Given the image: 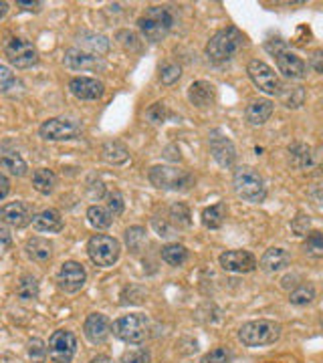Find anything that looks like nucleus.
<instances>
[{"instance_id":"nucleus-42","label":"nucleus","mask_w":323,"mask_h":363,"mask_svg":"<svg viewBox=\"0 0 323 363\" xmlns=\"http://www.w3.org/2000/svg\"><path fill=\"white\" fill-rule=\"evenodd\" d=\"M231 359H233L231 351L226 347H217V350L208 351L207 355L200 359V363H231Z\"/></svg>"},{"instance_id":"nucleus-48","label":"nucleus","mask_w":323,"mask_h":363,"mask_svg":"<svg viewBox=\"0 0 323 363\" xmlns=\"http://www.w3.org/2000/svg\"><path fill=\"white\" fill-rule=\"evenodd\" d=\"M117 39H126V40H121V45L124 47H129V49H138V45H136V35L133 33H128V30H121L119 35H117Z\"/></svg>"},{"instance_id":"nucleus-39","label":"nucleus","mask_w":323,"mask_h":363,"mask_svg":"<svg viewBox=\"0 0 323 363\" xmlns=\"http://www.w3.org/2000/svg\"><path fill=\"white\" fill-rule=\"evenodd\" d=\"M28 357L33 363H45L47 362V345L40 339H31L28 341Z\"/></svg>"},{"instance_id":"nucleus-46","label":"nucleus","mask_w":323,"mask_h":363,"mask_svg":"<svg viewBox=\"0 0 323 363\" xmlns=\"http://www.w3.org/2000/svg\"><path fill=\"white\" fill-rule=\"evenodd\" d=\"M291 228H293V233L297 234V236L307 234V230H310V216H305V214H299L297 218L293 220V224H291Z\"/></svg>"},{"instance_id":"nucleus-38","label":"nucleus","mask_w":323,"mask_h":363,"mask_svg":"<svg viewBox=\"0 0 323 363\" xmlns=\"http://www.w3.org/2000/svg\"><path fill=\"white\" fill-rule=\"evenodd\" d=\"M182 75V69L180 65H176V63H164V65L160 67V81L164 83V85H174Z\"/></svg>"},{"instance_id":"nucleus-51","label":"nucleus","mask_w":323,"mask_h":363,"mask_svg":"<svg viewBox=\"0 0 323 363\" xmlns=\"http://www.w3.org/2000/svg\"><path fill=\"white\" fill-rule=\"evenodd\" d=\"M89 363H114V362H111V357H107V355H97V357H93Z\"/></svg>"},{"instance_id":"nucleus-9","label":"nucleus","mask_w":323,"mask_h":363,"mask_svg":"<svg viewBox=\"0 0 323 363\" xmlns=\"http://www.w3.org/2000/svg\"><path fill=\"white\" fill-rule=\"evenodd\" d=\"M4 55L11 61V65L16 69H28V67L39 63V52L33 47V43L21 37H13L4 45Z\"/></svg>"},{"instance_id":"nucleus-20","label":"nucleus","mask_w":323,"mask_h":363,"mask_svg":"<svg viewBox=\"0 0 323 363\" xmlns=\"http://www.w3.org/2000/svg\"><path fill=\"white\" fill-rule=\"evenodd\" d=\"M188 99L194 107H210L217 101V87L208 81H194L192 85L188 87Z\"/></svg>"},{"instance_id":"nucleus-45","label":"nucleus","mask_w":323,"mask_h":363,"mask_svg":"<svg viewBox=\"0 0 323 363\" xmlns=\"http://www.w3.org/2000/svg\"><path fill=\"white\" fill-rule=\"evenodd\" d=\"M16 83L14 73L9 67L0 65V93H6V91L13 89V85Z\"/></svg>"},{"instance_id":"nucleus-24","label":"nucleus","mask_w":323,"mask_h":363,"mask_svg":"<svg viewBox=\"0 0 323 363\" xmlns=\"http://www.w3.org/2000/svg\"><path fill=\"white\" fill-rule=\"evenodd\" d=\"M26 257L35 262H47L53 257V242L47 238H40V236H33L28 238L25 245Z\"/></svg>"},{"instance_id":"nucleus-32","label":"nucleus","mask_w":323,"mask_h":363,"mask_svg":"<svg viewBox=\"0 0 323 363\" xmlns=\"http://www.w3.org/2000/svg\"><path fill=\"white\" fill-rule=\"evenodd\" d=\"M87 220L93 228H97V230H104V228H109L111 226V222H114V216L107 212V208L102 206H91L87 210Z\"/></svg>"},{"instance_id":"nucleus-14","label":"nucleus","mask_w":323,"mask_h":363,"mask_svg":"<svg viewBox=\"0 0 323 363\" xmlns=\"http://www.w3.org/2000/svg\"><path fill=\"white\" fill-rule=\"evenodd\" d=\"M220 267L226 272H236L245 274L257 269V259L248 250H226L220 255Z\"/></svg>"},{"instance_id":"nucleus-19","label":"nucleus","mask_w":323,"mask_h":363,"mask_svg":"<svg viewBox=\"0 0 323 363\" xmlns=\"http://www.w3.org/2000/svg\"><path fill=\"white\" fill-rule=\"evenodd\" d=\"M275 59H277L279 73H283L287 79L297 81V79L305 77V73H307V65L303 63V59L297 57L295 52H291L289 49H285V51L277 52V55H275Z\"/></svg>"},{"instance_id":"nucleus-35","label":"nucleus","mask_w":323,"mask_h":363,"mask_svg":"<svg viewBox=\"0 0 323 363\" xmlns=\"http://www.w3.org/2000/svg\"><path fill=\"white\" fill-rule=\"evenodd\" d=\"M313 298H315V289H313L311 285L295 286V289L291 291V295H289L291 305H297V307H305V305H310V303H313Z\"/></svg>"},{"instance_id":"nucleus-23","label":"nucleus","mask_w":323,"mask_h":363,"mask_svg":"<svg viewBox=\"0 0 323 363\" xmlns=\"http://www.w3.org/2000/svg\"><path fill=\"white\" fill-rule=\"evenodd\" d=\"M273 109H275V105H273V101H269V99H253L251 104L246 105V121H248L251 125H263V123H267L269 117L273 116Z\"/></svg>"},{"instance_id":"nucleus-50","label":"nucleus","mask_w":323,"mask_h":363,"mask_svg":"<svg viewBox=\"0 0 323 363\" xmlns=\"http://www.w3.org/2000/svg\"><path fill=\"white\" fill-rule=\"evenodd\" d=\"M9 192H11V182L4 174H0V200H4Z\"/></svg>"},{"instance_id":"nucleus-31","label":"nucleus","mask_w":323,"mask_h":363,"mask_svg":"<svg viewBox=\"0 0 323 363\" xmlns=\"http://www.w3.org/2000/svg\"><path fill=\"white\" fill-rule=\"evenodd\" d=\"M162 260L168 262L172 267H182L188 260V248L178 242H172L162 248Z\"/></svg>"},{"instance_id":"nucleus-41","label":"nucleus","mask_w":323,"mask_h":363,"mask_svg":"<svg viewBox=\"0 0 323 363\" xmlns=\"http://www.w3.org/2000/svg\"><path fill=\"white\" fill-rule=\"evenodd\" d=\"M124 208H126L124 196L119 194L117 190H114V192H109V194H107V212H109L114 218H117V216H121V214H124Z\"/></svg>"},{"instance_id":"nucleus-21","label":"nucleus","mask_w":323,"mask_h":363,"mask_svg":"<svg viewBox=\"0 0 323 363\" xmlns=\"http://www.w3.org/2000/svg\"><path fill=\"white\" fill-rule=\"evenodd\" d=\"M289 264H291V255L285 248H269L257 262V267H261L265 272H279Z\"/></svg>"},{"instance_id":"nucleus-12","label":"nucleus","mask_w":323,"mask_h":363,"mask_svg":"<svg viewBox=\"0 0 323 363\" xmlns=\"http://www.w3.org/2000/svg\"><path fill=\"white\" fill-rule=\"evenodd\" d=\"M85 281H87V272H85L81 262L67 260V262L61 264L59 274H57V283H59L61 291H65V293H77V291L83 289Z\"/></svg>"},{"instance_id":"nucleus-16","label":"nucleus","mask_w":323,"mask_h":363,"mask_svg":"<svg viewBox=\"0 0 323 363\" xmlns=\"http://www.w3.org/2000/svg\"><path fill=\"white\" fill-rule=\"evenodd\" d=\"M83 333L93 345H102L111 335V321L105 317L104 313H91L89 317L85 319Z\"/></svg>"},{"instance_id":"nucleus-26","label":"nucleus","mask_w":323,"mask_h":363,"mask_svg":"<svg viewBox=\"0 0 323 363\" xmlns=\"http://www.w3.org/2000/svg\"><path fill=\"white\" fill-rule=\"evenodd\" d=\"M55 186H57V178H55V174H53L51 169L40 168L33 174V188L39 194L49 196L55 190Z\"/></svg>"},{"instance_id":"nucleus-3","label":"nucleus","mask_w":323,"mask_h":363,"mask_svg":"<svg viewBox=\"0 0 323 363\" xmlns=\"http://www.w3.org/2000/svg\"><path fill=\"white\" fill-rule=\"evenodd\" d=\"M233 186L236 194L241 196L243 200H246V202H253V204L263 202L265 196H267V188H265L263 176L255 168H251V166H241V168L234 169Z\"/></svg>"},{"instance_id":"nucleus-15","label":"nucleus","mask_w":323,"mask_h":363,"mask_svg":"<svg viewBox=\"0 0 323 363\" xmlns=\"http://www.w3.org/2000/svg\"><path fill=\"white\" fill-rule=\"evenodd\" d=\"M208 145H210V154H212V157L219 162V166H222V168H231V166H234L236 150H234L233 142H231L226 135H222L219 130L212 131V133L208 135Z\"/></svg>"},{"instance_id":"nucleus-7","label":"nucleus","mask_w":323,"mask_h":363,"mask_svg":"<svg viewBox=\"0 0 323 363\" xmlns=\"http://www.w3.org/2000/svg\"><path fill=\"white\" fill-rule=\"evenodd\" d=\"M119 252H121V247L117 242L114 236H107V234H95L93 238H89L87 242V255L89 259L102 267V269H107V267H114L119 259Z\"/></svg>"},{"instance_id":"nucleus-36","label":"nucleus","mask_w":323,"mask_h":363,"mask_svg":"<svg viewBox=\"0 0 323 363\" xmlns=\"http://www.w3.org/2000/svg\"><path fill=\"white\" fill-rule=\"evenodd\" d=\"M170 222L174 226H178V228H188L190 226V210H188V206L178 202V204L170 208Z\"/></svg>"},{"instance_id":"nucleus-43","label":"nucleus","mask_w":323,"mask_h":363,"mask_svg":"<svg viewBox=\"0 0 323 363\" xmlns=\"http://www.w3.org/2000/svg\"><path fill=\"white\" fill-rule=\"evenodd\" d=\"M119 363H150V351L148 350H131L121 355Z\"/></svg>"},{"instance_id":"nucleus-29","label":"nucleus","mask_w":323,"mask_h":363,"mask_svg":"<svg viewBox=\"0 0 323 363\" xmlns=\"http://www.w3.org/2000/svg\"><path fill=\"white\" fill-rule=\"evenodd\" d=\"M102 154H104L105 162H109V164H114V166L126 164V162L129 160L128 147H126L124 143H119V142H107V143H105L104 150H102Z\"/></svg>"},{"instance_id":"nucleus-13","label":"nucleus","mask_w":323,"mask_h":363,"mask_svg":"<svg viewBox=\"0 0 323 363\" xmlns=\"http://www.w3.org/2000/svg\"><path fill=\"white\" fill-rule=\"evenodd\" d=\"M63 63L71 71H104L105 61L99 55H91L85 49H69L65 52Z\"/></svg>"},{"instance_id":"nucleus-53","label":"nucleus","mask_w":323,"mask_h":363,"mask_svg":"<svg viewBox=\"0 0 323 363\" xmlns=\"http://www.w3.org/2000/svg\"><path fill=\"white\" fill-rule=\"evenodd\" d=\"M319 57H322V52L317 51L315 52V71H317V73L322 71V65H319Z\"/></svg>"},{"instance_id":"nucleus-30","label":"nucleus","mask_w":323,"mask_h":363,"mask_svg":"<svg viewBox=\"0 0 323 363\" xmlns=\"http://www.w3.org/2000/svg\"><path fill=\"white\" fill-rule=\"evenodd\" d=\"M16 295L23 301H35L39 297V281L33 274H23L16 283Z\"/></svg>"},{"instance_id":"nucleus-18","label":"nucleus","mask_w":323,"mask_h":363,"mask_svg":"<svg viewBox=\"0 0 323 363\" xmlns=\"http://www.w3.org/2000/svg\"><path fill=\"white\" fill-rule=\"evenodd\" d=\"M0 220L14 228H25L33 220V208L26 202H11L0 208Z\"/></svg>"},{"instance_id":"nucleus-6","label":"nucleus","mask_w":323,"mask_h":363,"mask_svg":"<svg viewBox=\"0 0 323 363\" xmlns=\"http://www.w3.org/2000/svg\"><path fill=\"white\" fill-rule=\"evenodd\" d=\"M148 178L160 190H188L192 186V174L176 166H154L148 172Z\"/></svg>"},{"instance_id":"nucleus-54","label":"nucleus","mask_w":323,"mask_h":363,"mask_svg":"<svg viewBox=\"0 0 323 363\" xmlns=\"http://www.w3.org/2000/svg\"><path fill=\"white\" fill-rule=\"evenodd\" d=\"M269 363H275V362H269Z\"/></svg>"},{"instance_id":"nucleus-34","label":"nucleus","mask_w":323,"mask_h":363,"mask_svg":"<svg viewBox=\"0 0 323 363\" xmlns=\"http://www.w3.org/2000/svg\"><path fill=\"white\" fill-rule=\"evenodd\" d=\"M305 255H310L313 259H322L323 257V234L319 230H311L303 242Z\"/></svg>"},{"instance_id":"nucleus-27","label":"nucleus","mask_w":323,"mask_h":363,"mask_svg":"<svg viewBox=\"0 0 323 363\" xmlns=\"http://www.w3.org/2000/svg\"><path fill=\"white\" fill-rule=\"evenodd\" d=\"M224 218H226V206L219 202L214 206H208L202 210V224L210 228V230H217L224 224Z\"/></svg>"},{"instance_id":"nucleus-47","label":"nucleus","mask_w":323,"mask_h":363,"mask_svg":"<svg viewBox=\"0 0 323 363\" xmlns=\"http://www.w3.org/2000/svg\"><path fill=\"white\" fill-rule=\"evenodd\" d=\"M265 49H267V51L271 52L273 57H275L277 52H281L287 49V43H285L281 37H269V39H267V43H265Z\"/></svg>"},{"instance_id":"nucleus-2","label":"nucleus","mask_w":323,"mask_h":363,"mask_svg":"<svg viewBox=\"0 0 323 363\" xmlns=\"http://www.w3.org/2000/svg\"><path fill=\"white\" fill-rule=\"evenodd\" d=\"M243 45H245V35L234 26H226L208 40L204 52L208 61L212 63H226L243 49Z\"/></svg>"},{"instance_id":"nucleus-28","label":"nucleus","mask_w":323,"mask_h":363,"mask_svg":"<svg viewBox=\"0 0 323 363\" xmlns=\"http://www.w3.org/2000/svg\"><path fill=\"white\" fill-rule=\"evenodd\" d=\"M289 160H291V164H293L295 168H310L311 162H313L311 147L310 145H305V143H293V145L289 147Z\"/></svg>"},{"instance_id":"nucleus-8","label":"nucleus","mask_w":323,"mask_h":363,"mask_svg":"<svg viewBox=\"0 0 323 363\" xmlns=\"http://www.w3.org/2000/svg\"><path fill=\"white\" fill-rule=\"evenodd\" d=\"M246 73H248L251 81L257 85L258 89L263 91V93H267V95H279L283 91V83H281L279 75L267 63H263L258 59H253L248 63Z\"/></svg>"},{"instance_id":"nucleus-10","label":"nucleus","mask_w":323,"mask_h":363,"mask_svg":"<svg viewBox=\"0 0 323 363\" xmlns=\"http://www.w3.org/2000/svg\"><path fill=\"white\" fill-rule=\"evenodd\" d=\"M39 133L43 140L47 142H69L75 140L81 133V125L75 123L73 119H65V117H51L47 119L39 128Z\"/></svg>"},{"instance_id":"nucleus-52","label":"nucleus","mask_w":323,"mask_h":363,"mask_svg":"<svg viewBox=\"0 0 323 363\" xmlns=\"http://www.w3.org/2000/svg\"><path fill=\"white\" fill-rule=\"evenodd\" d=\"M6 13H9V4L6 2H0V18L6 16Z\"/></svg>"},{"instance_id":"nucleus-40","label":"nucleus","mask_w":323,"mask_h":363,"mask_svg":"<svg viewBox=\"0 0 323 363\" xmlns=\"http://www.w3.org/2000/svg\"><path fill=\"white\" fill-rule=\"evenodd\" d=\"M281 97H283L285 105L289 107V109H297V107H301L303 105V101H305V91H303V87H291V91L289 93H279Z\"/></svg>"},{"instance_id":"nucleus-5","label":"nucleus","mask_w":323,"mask_h":363,"mask_svg":"<svg viewBox=\"0 0 323 363\" xmlns=\"http://www.w3.org/2000/svg\"><path fill=\"white\" fill-rule=\"evenodd\" d=\"M111 331L117 339L126 343H142L150 335V321L142 313H129L114 321Z\"/></svg>"},{"instance_id":"nucleus-49","label":"nucleus","mask_w":323,"mask_h":363,"mask_svg":"<svg viewBox=\"0 0 323 363\" xmlns=\"http://www.w3.org/2000/svg\"><path fill=\"white\" fill-rule=\"evenodd\" d=\"M16 6L18 9H23L26 13H39L40 6H43V2H25V0H18L16 2Z\"/></svg>"},{"instance_id":"nucleus-22","label":"nucleus","mask_w":323,"mask_h":363,"mask_svg":"<svg viewBox=\"0 0 323 363\" xmlns=\"http://www.w3.org/2000/svg\"><path fill=\"white\" fill-rule=\"evenodd\" d=\"M33 226L39 233H61L63 230V218L57 210H40L39 214H33Z\"/></svg>"},{"instance_id":"nucleus-44","label":"nucleus","mask_w":323,"mask_h":363,"mask_svg":"<svg viewBox=\"0 0 323 363\" xmlns=\"http://www.w3.org/2000/svg\"><path fill=\"white\" fill-rule=\"evenodd\" d=\"M166 113H168V109H166V105L164 104H154L148 111H146V117L155 123V125H160V123H164V119H166Z\"/></svg>"},{"instance_id":"nucleus-4","label":"nucleus","mask_w":323,"mask_h":363,"mask_svg":"<svg viewBox=\"0 0 323 363\" xmlns=\"http://www.w3.org/2000/svg\"><path fill=\"white\" fill-rule=\"evenodd\" d=\"M281 337V325L267 319L248 321L239 329V339L246 347H261V345H273Z\"/></svg>"},{"instance_id":"nucleus-11","label":"nucleus","mask_w":323,"mask_h":363,"mask_svg":"<svg viewBox=\"0 0 323 363\" xmlns=\"http://www.w3.org/2000/svg\"><path fill=\"white\" fill-rule=\"evenodd\" d=\"M77 351V337L67 331L59 329L49 339V357L53 363H71Z\"/></svg>"},{"instance_id":"nucleus-25","label":"nucleus","mask_w":323,"mask_h":363,"mask_svg":"<svg viewBox=\"0 0 323 363\" xmlns=\"http://www.w3.org/2000/svg\"><path fill=\"white\" fill-rule=\"evenodd\" d=\"M0 168L6 169L9 174H13L16 178H21L26 174V162L16 152H2L0 154Z\"/></svg>"},{"instance_id":"nucleus-33","label":"nucleus","mask_w":323,"mask_h":363,"mask_svg":"<svg viewBox=\"0 0 323 363\" xmlns=\"http://www.w3.org/2000/svg\"><path fill=\"white\" fill-rule=\"evenodd\" d=\"M79 39H83V47H87L91 49V55H104L109 49V40L105 39L104 35H93V33H81V37Z\"/></svg>"},{"instance_id":"nucleus-37","label":"nucleus","mask_w":323,"mask_h":363,"mask_svg":"<svg viewBox=\"0 0 323 363\" xmlns=\"http://www.w3.org/2000/svg\"><path fill=\"white\" fill-rule=\"evenodd\" d=\"M126 242L131 252H140L146 245V230L142 226H131L126 230Z\"/></svg>"},{"instance_id":"nucleus-1","label":"nucleus","mask_w":323,"mask_h":363,"mask_svg":"<svg viewBox=\"0 0 323 363\" xmlns=\"http://www.w3.org/2000/svg\"><path fill=\"white\" fill-rule=\"evenodd\" d=\"M174 25H176V13L172 11V6H150L138 18V28L143 39L150 43H160L166 39Z\"/></svg>"},{"instance_id":"nucleus-17","label":"nucleus","mask_w":323,"mask_h":363,"mask_svg":"<svg viewBox=\"0 0 323 363\" xmlns=\"http://www.w3.org/2000/svg\"><path fill=\"white\" fill-rule=\"evenodd\" d=\"M69 91L83 101H95L102 99L105 93L104 83L93 77H73L69 81Z\"/></svg>"}]
</instances>
